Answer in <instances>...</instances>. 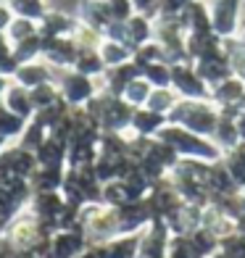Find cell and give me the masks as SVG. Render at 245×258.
<instances>
[{
	"instance_id": "1",
	"label": "cell",
	"mask_w": 245,
	"mask_h": 258,
	"mask_svg": "<svg viewBox=\"0 0 245 258\" xmlns=\"http://www.w3.org/2000/svg\"><path fill=\"white\" fill-rule=\"evenodd\" d=\"M216 27L219 32H232V27H235V8H237V0H219L216 6Z\"/></svg>"
}]
</instances>
